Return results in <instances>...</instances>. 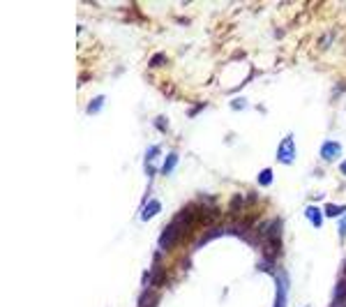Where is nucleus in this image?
I'll use <instances>...</instances> for the list:
<instances>
[{
    "label": "nucleus",
    "instance_id": "10",
    "mask_svg": "<svg viewBox=\"0 0 346 307\" xmlns=\"http://www.w3.org/2000/svg\"><path fill=\"white\" fill-rule=\"evenodd\" d=\"M245 199H242V196H233V201H231V210H233V213H238V210H242L245 208Z\"/></svg>",
    "mask_w": 346,
    "mask_h": 307
},
{
    "label": "nucleus",
    "instance_id": "14",
    "mask_svg": "<svg viewBox=\"0 0 346 307\" xmlns=\"http://www.w3.org/2000/svg\"><path fill=\"white\" fill-rule=\"evenodd\" d=\"M155 125H159V129L166 132V118H157V120H155Z\"/></svg>",
    "mask_w": 346,
    "mask_h": 307
},
{
    "label": "nucleus",
    "instance_id": "2",
    "mask_svg": "<svg viewBox=\"0 0 346 307\" xmlns=\"http://www.w3.org/2000/svg\"><path fill=\"white\" fill-rule=\"evenodd\" d=\"M339 153H342V146H339L337 141H325L323 146H321V157L328 159V162L337 157Z\"/></svg>",
    "mask_w": 346,
    "mask_h": 307
},
{
    "label": "nucleus",
    "instance_id": "16",
    "mask_svg": "<svg viewBox=\"0 0 346 307\" xmlns=\"http://www.w3.org/2000/svg\"><path fill=\"white\" fill-rule=\"evenodd\" d=\"M330 42H332V39H330V35H328V37H325V39H321V46H328V44H330Z\"/></svg>",
    "mask_w": 346,
    "mask_h": 307
},
{
    "label": "nucleus",
    "instance_id": "18",
    "mask_svg": "<svg viewBox=\"0 0 346 307\" xmlns=\"http://www.w3.org/2000/svg\"><path fill=\"white\" fill-rule=\"evenodd\" d=\"M342 307H344V305H342Z\"/></svg>",
    "mask_w": 346,
    "mask_h": 307
},
{
    "label": "nucleus",
    "instance_id": "9",
    "mask_svg": "<svg viewBox=\"0 0 346 307\" xmlns=\"http://www.w3.org/2000/svg\"><path fill=\"white\" fill-rule=\"evenodd\" d=\"M342 213H346L344 206H328V208H325V215H328V217H337Z\"/></svg>",
    "mask_w": 346,
    "mask_h": 307
},
{
    "label": "nucleus",
    "instance_id": "5",
    "mask_svg": "<svg viewBox=\"0 0 346 307\" xmlns=\"http://www.w3.org/2000/svg\"><path fill=\"white\" fill-rule=\"evenodd\" d=\"M305 215L312 219V224H314V226H321V224H323V215H321V210L314 208V206H307V208H305Z\"/></svg>",
    "mask_w": 346,
    "mask_h": 307
},
{
    "label": "nucleus",
    "instance_id": "13",
    "mask_svg": "<svg viewBox=\"0 0 346 307\" xmlns=\"http://www.w3.org/2000/svg\"><path fill=\"white\" fill-rule=\"evenodd\" d=\"M339 236H342V238L346 236V217L342 219V222H339Z\"/></svg>",
    "mask_w": 346,
    "mask_h": 307
},
{
    "label": "nucleus",
    "instance_id": "12",
    "mask_svg": "<svg viewBox=\"0 0 346 307\" xmlns=\"http://www.w3.org/2000/svg\"><path fill=\"white\" fill-rule=\"evenodd\" d=\"M164 62H166V60L162 58V56H155V58L150 60V65H152V67H157V65H164Z\"/></svg>",
    "mask_w": 346,
    "mask_h": 307
},
{
    "label": "nucleus",
    "instance_id": "3",
    "mask_svg": "<svg viewBox=\"0 0 346 307\" xmlns=\"http://www.w3.org/2000/svg\"><path fill=\"white\" fill-rule=\"evenodd\" d=\"M159 210H162V203H159V199H152V201H148V206L141 210V222H148V219H152L159 213Z\"/></svg>",
    "mask_w": 346,
    "mask_h": 307
},
{
    "label": "nucleus",
    "instance_id": "6",
    "mask_svg": "<svg viewBox=\"0 0 346 307\" xmlns=\"http://www.w3.org/2000/svg\"><path fill=\"white\" fill-rule=\"evenodd\" d=\"M175 164H178V155H175V153H171V155L166 157L164 166H162V173H166V176H169V173L175 169Z\"/></svg>",
    "mask_w": 346,
    "mask_h": 307
},
{
    "label": "nucleus",
    "instance_id": "8",
    "mask_svg": "<svg viewBox=\"0 0 346 307\" xmlns=\"http://www.w3.org/2000/svg\"><path fill=\"white\" fill-rule=\"evenodd\" d=\"M270 183H272V169H263V171L259 173V185L268 187Z\"/></svg>",
    "mask_w": 346,
    "mask_h": 307
},
{
    "label": "nucleus",
    "instance_id": "4",
    "mask_svg": "<svg viewBox=\"0 0 346 307\" xmlns=\"http://www.w3.org/2000/svg\"><path fill=\"white\" fill-rule=\"evenodd\" d=\"M275 307H286V284H284V275L277 277V300Z\"/></svg>",
    "mask_w": 346,
    "mask_h": 307
},
{
    "label": "nucleus",
    "instance_id": "7",
    "mask_svg": "<svg viewBox=\"0 0 346 307\" xmlns=\"http://www.w3.org/2000/svg\"><path fill=\"white\" fill-rule=\"evenodd\" d=\"M104 102H106V97L104 95H99V97H95L90 102V104H88V113H97L99 109H102V106H104Z\"/></svg>",
    "mask_w": 346,
    "mask_h": 307
},
{
    "label": "nucleus",
    "instance_id": "1",
    "mask_svg": "<svg viewBox=\"0 0 346 307\" xmlns=\"http://www.w3.org/2000/svg\"><path fill=\"white\" fill-rule=\"evenodd\" d=\"M277 159L282 162V164H293V162H295V143H293V136H291V134L279 143Z\"/></svg>",
    "mask_w": 346,
    "mask_h": 307
},
{
    "label": "nucleus",
    "instance_id": "11",
    "mask_svg": "<svg viewBox=\"0 0 346 307\" xmlns=\"http://www.w3.org/2000/svg\"><path fill=\"white\" fill-rule=\"evenodd\" d=\"M155 155H159V148H157V146H152V148H148V153H145V162L150 164V159L155 157Z\"/></svg>",
    "mask_w": 346,
    "mask_h": 307
},
{
    "label": "nucleus",
    "instance_id": "17",
    "mask_svg": "<svg viewBox=\"0 0 346 307\" xmlns=\"http://www.w3.org/2000/svg\"><path fill=\"white\" fill-rule=\"evenodd\" d=\"M339 169H342V173L346 176V162H342V166H339Z\"/></svg>",
    "mask_w": 346,
    "mask_h": 307
},
{
    "label": "nucleus",
    "instance_id": "15",
    "mask_svg": "<svg viewBox=\"0 0 346 307\" xmlns=\"http://www.w3.org/2000/svg\"><path fill=\"white\" fill-rule=\"evenodd\" d=\"M245 106V99H235L233 102V109H242Z\"/></svg>",
    "mask_w": 346,
    "mask_h": 307
}]
</instances>
